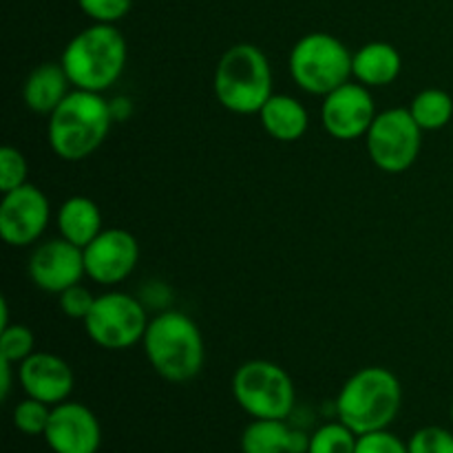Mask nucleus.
<instances>
[{
    "label": "nucleus",
    "instance_id": "1",
    "mask_svg": "<svg viewBox=\"0 0 453 453\" xmlns=\"http://www.w3.org/2000/svg\"><path fill=\"white\" fill-rule=\"evenodd\" d=\"M113 119V104L102 93L73 88L49 115V146L65 162H82L104 144Z\"/></svg>",
    "mask_w": 453,
    "mask_h": 453
},
{
    "label": "nucleus",
    "instance_id": "2",
    "mask_svg": "<svg viewBox=\"0 0 453 453\" xmlns=\"http://www.w3.org/2000/svg\"><path fill=\"white\" fill-rule=\"evenodd\" d=\"M142 345L155 374L168 383H188L206 361V345L197 323L177 310H164L150 319Z\"/></svg>",
    "mask_w": 453,
    "mask_h": 453
},
{
    "label": "nucleus",
    "instance_id": "3",
    "mask_svg": "<svg viewBox=\"0 0 453 453\" xmlns=\"http://www.w3.org/2000/svg\"><path fill=\"white\" fill-rule=\"evenodd\" d=\"M401 380L388 367L372 365L354 372L336 396V416L357 436L380 432L401 411Z\"/></svg>",
    "mask_w": 453,
    "mask_h": 453
},
{
    "label": "nucleus",
    "instance_id": "4",
    "mask_svg": "<svg viewBox=\"0 0 453 453\" xmlns=\"http://www.w3.org/2000/svg\"><path fill=\"white\" fill-rule=\"evenodd\" d=\"M127 40L115 25L93 22L69 40L60 58L73 88L102 93L127 69Z\"/></svg>",
    "mask_w": 453,
    "mask_h": 453
},
{
    "label": "nucleus",
    "instance_id": "5",
    "mask_svg": "<svg viewBox=\"0 0 453 453\" xmlns=\"http://www.w3.org/2000/svg\"><path fill=\"white\" fill-rule=\"evenodd\" d=\"M212 91L226 111L259 113L273 96V66L257 44L239 42L226 49L212 75Z\"/></svg>",
    "mask_w": 453,
    "mask_h": 453
},
{
    "label": "nucleus",
    "instance_id": "6",
    "mask_svg": "<svg viewBox=\"0 0 453 453\" xmlns=\"http://www.w3.org/2000/svg\"><path fill=\"white\" fill-rule=\"evenodd\" d=\"M354 53L336 35L314 31L296 40L288 66L301 91L310 96H323L352 80Z\"/></svg>",
    "mask_w": 453,
    "mask_h": 453
},
{
    "label": "nucleus",
    "instance_id": "7",
    "mask_svg": "<svg viewBox=\"0 0 453 453\" xmlns=\"http://www.w3.org/2000/svg\"><path fill=\"white\" fill-rule=\"evenodd\" d=\"M233 396L252 418L274 420H286L296 401L290 374L281 365L264 358L237 367L233 376Z\"/></svg>",
    "mask_w": 453,
    "mask_h": 453
},
{
    "label": "nucleus",
    "instance_id": "8",
    "mask_svg": "<svg viewBox=\"0 0 453 453\" xmlns=\"http://www.w3.org/2000/svg\"><path fill=\"white\" fill-rule=\"evenodd\" d=\"M82 323L93 343L119 352L144 341L150 321L140 299L124 292H106L96 296V303Z\"/></svg>",
    "mask_w": 453,
    "mask_h": 453
},
{
    "label": "nucleus",
    "instance_id": "9",
    "mask_svg": "<svg viewBox=\"0 0 453 453\" xmlns=\"http://www.w3.org/2000/svg\"><path fill=\"white\" fill-rule=\"evenodd\" d=\"M367 153L383 173H405L414 166L423 146V128L411 118L410 109H388L376 115L365 135Z\"/></svg>",
    "mask_w": 453,
    "mask_h": 453
},
{
    "label": "nucleus",
    "instance_id": "10",
    "mask_svg": "<svg viewBox=\"0 0 453 453\" xmlns=\"http://www.w3.org/2000/svg\"><path fill=\"white\" fill-rule=\"evenodd\" d=\"M51 221V206L35 184H22L3 193L0 202V234L13 248H27L38 242Z\"/></svg>",
    "mask_w": 453,
    "mask_h": 453
},
{
    "label": "nucleus",
    "instance_id": "11",
    "mask_svg": "<svg viewBox=\"0 0 453 453\" xmlns=\"http://www.w3.org/2000/svg\"><path fill=\"white\" fill-rule=\"evenodd\" d=\"M376 104L372 91L357 80L341 84L323 97L321 122L327 135L339 142L365 137L376 119Z\"/></svg>",
    "mask_w": 453,
    "mask_h": 453
},
{
    "label": "nucleus",
    "instance_id": "12",
    "mask_svg": "<svg viewBox=\"0 0 453 453\" xmlns=\"http://www.w3.org/2000/svg\"><path fill=\"white\" fill-rule=\"evenodd\" d=\"M82 250L87 277L100 286L127 281L140 261V243L124 228H104Z\"/></svg>",
    "mask_w": 453,
    "mask_h": 453
},
{
    "label": "nucleus",
    "instance_id": "13",
    "mask_svg": "<svg viewBox=\"0 0 453 453\" xmlns=\"http://www.w3.org/2000/svg\"><path fill=\"white\" fill-rule=\"evenodd\" d=\"M27 273L35 288L49 295H62L66 288L82 283L87 277L84 250L65 237L49 239L31 252Z\"/></svg>",
    "mask_w": 453,
    "mask_h": 453
},
{
    "label": "nucleus",
    "instance_id": "14",
    "mask_svg": "<svg viewBox=\"0 0 453 453\" xmlns=\"http://www.w3.org/2000/svg\"><path fill=\"white\" fill-rule=\"evenodd\" d=\"M42 438L53 453H97L102 427L87 405L65 401L51 407V418Z\"/></svg>",
    "mask_w": 453,
    "mask_h": 453
},
{
    "label": "nucleus",
    "instance_id": "15",
    "mask_svg": "<svg viewBox=\"0 0 453 453\" xmlns=\"http://www.w3.org/2000/svg\"><path fill=\"white\" fill-rule=\"evenodd\" d=\"M18 380L27 396L51 407L69 401L75 385L73 370L65 358L38 349L18 365Z\"/></svg>",
    "mask_w": 453,
    "mask_h": 453
},
{
    "label": "nucleus",
    "instance_id": "16",
    "mask_svg": "<svg viewBox=\"0 0 453 453\" xmlns=\"http://www.w3.org/2000/svg\"><path fill=\"white\" fill-rule=\"evenodd\" d=\"M69 75L60 62H44L35 66L25 80L22 100L27 109L40 115H51L62 100L73 91Z\"/></svg>",
    "mask_w": 453,
    "mask_h": 453
},
{
    "label": "nucleus",
    "instance_id": "17",
    "mask_svg": "<svg viewBox=\"0 0 453 453\" xmlns=\"http://www.w3.org/2000/svg\"><path fill=\"white\" fill-rule=\"evenodd\" d=\"M261 127L277 142H299L310 127V115L303 102L286 93H273L270 100L261 106Z\"/></svg>",
    "mask_w": 453,
    "mask_h": 453
},
{
    "label": "nucleus",
    "instance_id": "18",
    "mask_svg": "<svg viewBox=\"0 0 453 453\" xmlns=\"http://www.w3.org/2000/svg\"><path fill=\"white\" fill-rule=\"evenodd\" d=\"M401 53L389 42L363 44L352 58V80L367 88L388 87L401 75Z\"/></svg>",
    "mask_w": 453,
    "mask_h": 453
},
{
    "label": "nucleus",
    "instance_id": "19",
    "mask_svg": "<svg viewBox=\"0 0 453 453\" xmlns=\"http://www.w3.org/2000/svg\"><path fill=\"white\" fill-rule=\"evenodd\" d=\"M56 224L60 237L80 248H87L104 230L100 206L84 195H73L62 202V206L58 208Z\"/></svg>",
    "mask_w": 453,
    "mask_h": 453
},
{
    "label": "nucleus",
    "instance_id": "20",
    "mask_svg": "<svg viewBox=\"0 0 453 453\" xmlns=\"http://www.w3.org/2000/svg\"><path fill=\"white\" fill-rule=\"evenodd\" d=\"M295 429L286 420L255 418L242 434V453H290Z\"/></svg>",
    "mask_w": 453,
    "mask_h": 453
},
{
    "label": "nucleus",
    "instance_id": "21",
    "mask_svg": "<svg viewBox=\"0 0 453 453\" xmlns=\"http://www.w3.org/2000/svg\"><path fill=\"white\" fill-rule=\"evenodd\" d=\"M410 113L423 131H441L453 118V97L442 88H423L411 100Z\"/></svg>",
    "mask_w": 453,
    "mask_h": 453
},
{
    "label": "nucleus",
    "instance_id": "22",
    "mask_svg": "<svg viewBox=\"0 0 453 453\" xmlns=\"http://www.w3.org/2000/svg\"><path fill=\"white\" fill-rule=\"evenodd\" d=\"M358 436L341 420L319 427L310 436L308 453H354Z\"/></svg>",
    "mask_w": 453,
    "mask_h": 453
},
{
    "label": "nucleus",
    "instance_id": "23",
    "mask_svg": "<svg viewBox=\"0 0 453 453\" xmlns=\"http://www.w3.org/2000/svg\"><path fill=\"white\" fill-rule=\"evenodd\" d=\"M35 352V334L22 323H9L0 330V358L12 365H20Z\"/></svg>",
    "mask_w": 453,
    "mask_h": 453
},
{
    "label": "nucleus",
    "instance_id": "24",
    "mask_svg": "<svg viewBox=\"0 0 453 453\" xmlns=\"http://www.w3.org/2000/svg\"><path fill=\"white\" fill-rule=\"evenodd\" d=\"M49 418H51V405L35 398L27 396L13 407V427L25 436H44Z\"/></svg>",
    "mask_w": 453,
    "mask_h": 453
},
{
    "label": "nucleus",
    "instance_id": "25",
    "mask_svg": "<svg viewBox=\"0 0 453 453\" xmlns=\"http://www.w3.org/2000/svg\"><path fill=\"white\" fill-rule=\"evenodd\" d=\"M27 175H29V166H27L25 155L16 146H3L0 149V190L9 193L27 184Z\"/></svg>",
    "mask_w": 453,
    "mask_h": 453
},
{
    "label": "nucleus",
    "instance_id": "26",
    "mask_svg": "<svg viewBox=\"0 0 453 453\" xmlns=\"http://www.w3.org/2000/svg\"><path fill=\"white\" fill-rule=\"evenodd\" d=\"M410 453H453V432L438 425L420 427L407 442Z\"/></svg>",
    "mask_w": 453,
    "mask_h": 453
},
{
    "label": "nucleus",
    "instance_id": "27",
    "mask_svg": "<svg viewBox=\"0 0 453 453\" xmlns=\"http://www.w3.org/2000/svg\"><path fill=\"white\" fill-rule=\"evenodd\" d=\"M78 7L93 22L115 25L131 12L133 0H78Z\"/></svg>",
    "mask_w": 453,
    "mask_h": 453
},
{
    "label": "nucleus",
    "instance_id": "28",
    "mask_svg": "<svg viewBox=\"0 0 453 453\" xmlns=\"http://www.w3.org/2000/svg\"><path fill=\"white\" fill-rule=\"evenodd\" d=\"M58 303H60L62 314L66 319H73V321H84L91 312L93 303H96V296L91 295L88 288H84L82 283H75V286L66 288L62 295H58Z\"/></svg>",
    "mask_w": 453,
    "mask_h": 453
},
{
    "label": "nucleus",
    "instance_id": "29",
    "mask_svg": "<svg viewBox=\"0 0 453 453\" xmlns=\"http://www.w3.org/2000/svg\"><path fill=\"white\" fill-rule=\"evenodd\" d=\"M354 453H410L405 442L398 436H394L388 429L380 432L363 434L357 441V451Z\"/></svg>",
    "mask_w": 453,
    "mask_h": 453
},
{
    "label": "nucleus",
    "instance_id": "30",
    "mask_svg": "<svg viewBox=\"0 0 453 453\" xmlns=\"http://www.w3.org/2000/svg\"><path fill=\"white\" fill-rule=\"evenodd\" d=\"M9 392H12V363L0 358V394L7 398Z\"/></svg>",
    "mask_w": 453,
    "mask_h": 453
},
{
    "label": "nucleus",
    "instance_id": "31",
    "mask_svg": "<svg viewBox=\"0 0 453 453\" xmlns=\"http://www.w3.org/2000/svg\"><path fill=\"white\" fill-rule=\"evenodd\" d=\"M449 414H451V423H453V403H451V411H449Z\"/></svg>",
    "mask_w": 453,
    "mask_h": 453
}]
</instances>
